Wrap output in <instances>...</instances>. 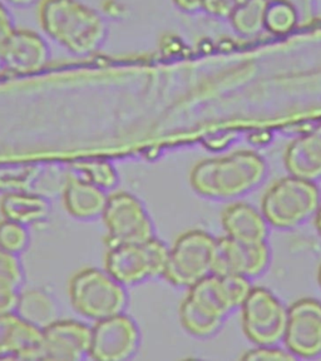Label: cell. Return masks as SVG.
Masks as SVG:
<instances>
[{"instance_id": "6da1fadb", "label": "cell", "mask_w": 321, "mask_h": 361, "mask_svg": "<svg viewBox=\"0 0 321 361\" xmlns=\"http://www.w3.org/2000/svg\"><path fill=\"white\" fill-rule=\"evenodd\" d=\"M253 288L248 279L211 274L188 288L178 317L183 330L195 338H210L220 330L226 317L240 309Z\"/></svg>"}, {"instance_id": "7a4b0ae2", "label": "cell", "mask_w": 321, "mask_h": 361, "mask_svg": "<svg viewBox=\"0 0 321 361\" xmlns=\"http://www.w3.org/2000/svg\"><path fill=\"white\" fill-rule=\"evenodd\" d=\"M38 20L47 38L74 56L96 53L107 37L101 13L80 0H40Z\"/></svg>"}, {"instance_id": "3957f363", "label": "cell", "mask_w": 321, "mask_h": 361, "mask_svg": "<svg viewBox=\"0 0 321 361\" xmlns=\"http://www.w3.org/2000/svg\"><path fill=\"white\" fill-rule=\"evenodd\" d=\"M266 173L264 158L253 151L240 149L198 162L190 172V185L201 197L234 200L258 188Z\"/></svg>"}, {"instance_id": "277c9868", "label": "cell", "mask_w": 321, "mask_h": 361, "mask_svg": "<svg viewBox=\"0 0 321 361\" xmlns=\"http://www.w3.org/2000/svg\"><path fill=\"white\" fill-rule=\"evenodd\" d=\"M320 206L321 192L315 182L289 175L264 192L260 211L271 227L293 230L314 217Z\"/></svg>"}, {"instance_id": "5b68a950", "label": "cell", "mask_w": 321, "mask_h": 361, "mask_svg": "<svg viewBox=\"0 0 321 361\" xmlns=\"http://www.w3.org/2000/svg\"><path fill=\"white\" fill-rule=\"evenodd\" d=\"M69 299L79 315L95 322L122 314L128 305L126 286L97 267L74 274L69 281Z\"/></svg>"}, {"instance_id": "8992f818", "label": "cell", "mask_w": 321, "mask_h": 361, "mask_svg": "<svg viewBox=\"0 0 321 361\" xmlns=\"http://www.w3.org/2000/svg\"><path fill=\"white\" fill-rule=\"evenodd\" d=\"M216 243L217 238L203 230L181 233L169 247L164 280L176 288H188L214 274Z\"/></svg>"}, {"instance_id": "52a82bcc", "label": "cell", "mask_w": 321, "mask_h": 361, "mask_svg": "<svg viewBox=\"0 0 321 361\" xmlns=\"http://www.w3.org/2000/svg\"><path fill=\"white\" fill-rule=\"evenodd\" d=\"M169 247L157 237L145 243L109 246L104 270L123 286H135L153 277L162 276Z\"/></svg>"}, {"instance_id": "ba28073f", "label": "cell", "mask_w": 321, "mask_h": 361, "mask_svg": "<svg viewBox=\"0 0 321 361\" xmlns=\"http://www.w3.org/2000/svg\"><path fill=\"white\" fill-rule=\"evenodd\" d=\"M241 309L243 335L254 345H279L288 324V307L262 286L251 288Z\"/></svg>"}, {"instance_id": "9c48e42d", "label": "cell", "mask_w": 321, "mask_h": 361, "mask_svg": "<svg viewBox=\"0 0 321 361\" xmlns=\"http://www.w3.org/2000/svg\"><path fill=\"white\" fill-rule=\"evenodd\" d=\"M109 246L145 243L155 236V226L145 204L130 192H113L102 214Z\"/></svg>"}, {"instance_id": "30bf717a", "label": "cell", "mask_w": 321, "mask_h": 361, "mask_svg": "<svg viewBox=\"0 0 321 361\" xmlns=\"http://www.w3.org/2000/svg\"><path fill=\"white\" fill-rule=\"evenodd\" d=\"M141 344L138 325L124 312L95 322L88 357L97 361L128 360Z\"/></svg>"}, {"instance_id": "8fae6325", "label": "cell", "mask_w": 321, "mask_h": 361, "mask_svg": "<svg viewBox=\"0 0 321 361\" xmlns=\"http://www.w3.org/2000/svg\"><path fill=\"white\" fill-rule=\"evenodd\" d=\"M282 341L295 359L310 360L321 355V301L303 298L289 306Z\"/></svg>"}, {"instance_id": "7c38bea8", "label": "cell", "mask_w": 321, "mask_h": 361, "mask_svg": "<svg viewBox=\"0 0 321 361\" xmlns=\"http://www.w3.org/2000/svg\"><path fill=\"white\" fill-rule=\"evenodd\" d=\"M92 326L72 319H59L42 330L30 360L78 361L88 356Z\"/></svg>"}, {"instance_id": "4fadbf2b", "label": "cell", "mask_w": 321, "mask_h": 361, "mask_svg": "<svg viewBox=\"0 0 321 361\" xmlns=\"http://www.w3.org/2000/svg\"><path fill=\"white\" fill-rule=\"evenodd\" d=\"M271 262L267 243H248L230 237L217 238L214 274L254 279L265 272Z\"/></svg>"}, {"instance_id": "5bb4252c", "label": "cell", "mask_w": 321, "mask_h": 361, "mask_svg": "<svg viewBox=\"0 0 321 361\" xmlns=\"http://www.w3.org/2000/svg\"><path fill=\"white\" fill-rule=\"evenodd\" d=\"M0 56L6 72L30 74L40 72L51 61V47L42 34L27 28H16Z\"/></svg>"}, {"instance_id": "9a60e30c", "label": "cell", "mask_w": 321, "mask_h": 361, "mask_svg": "<svg viewBox=\"0 0 321 361\" xmlns=\"http://www.w3.org/2000/svg\"><path fill=\"white\" fill-rule=\"evenodd\" d=\"M225 236L248 243H267L269 224L261 211L246 202H234L221 214Z\"/></svg>"}, {"instance_id": "2e32d148", "label": "cell", "mask_w": 321, "mask_h": 361, "mask_svg": "<svg viewBox=\"0 0 321 361\" xmlns=\"http://www.w3.org/2000/svg\"><path fill=\"white\" fill-rule=\"evenodd\" d=\"M284 164L289 175L313 182L320 180L321 124L286 147Z\"/></svg>"}, {"instance_id": "e0dca14e", "label": "cell", "mask_w": 321, "mask_h": 361, "mask_svg": "<svg viewBox=\"0 0 321 361\" xmlns=\"http://www.w3.org/2000/svg\"><path fill=\"white\" fill-rule=\"evenodd\" d=\"M63 203L68 214L80 221L96 220L107 203V192L79 176H68L62 191Z\"/></svg>"}, {"instance_id": "ac0fdd59", "label": "cell", "mask_w": 321, "mask_h": 361, "mask_svg": "<svg viewBox=\"0 0 321 361\" xmlns=\"http://www.w3.org/2000/svg\"><path fill=\"white\" fill-rule=\"evenodd\" d=\"M42 330L16 312L0 315V359L30 360L40 344Z\"/></svg>"}, {"instance_id": "d6986e66", "label": "cell", "mask_w": 321, "mask_h": 361, "mask_svg": "<svg viewBox=\"0 0 321 361\" xmlns=\"http://www.w3.org/2000/svg\"><path fill=\"white\" fill-rule=\"evenodd\" d=\"M51 209L49 198L35 192H6L0 200L3 217L27 227L44 221Z\"/></svg>"}, {"instance_id": "ffe728a7", "label": "cell", "mask_w": 321, "mask_h": 361, "mask_svg": "<svg viewBox=\"0 0 321 361\" xmlns=\"http://www.w3.org/2000/svg\"><path fill=\"white\" fill-rule=\"evenodd\" d=\"M16 314L32 326L43 330L61 319V307L48 291L28 288L19 293Z\"/></svg>"}, {"instance_id": "44dd1931", "label": "cell", "mask_w": 321, "mask_h": 361, "mask_svg": "<svg viewBox=\"0 0 321 361\" xmlns=\"http://www.w3.org/2000/svg\"><path fill=\"white\" fill-rule=\"evenodd\" d=\"M42 171L35 166L0 169V190L6 192H35Z\"/></svg>"}, {"instance_id": "7402d4cb", "label": "cell", "mask_w": 321, "mask_h": 361, "mask_svg": "<svg viewBox=\"0 0 321 361\" xmlns=\"http://www.w3.org/2000/svg\"><path fill=\"white\" fill-rule=\"evenodd\" d=\"M79 177L85 178L104 191H111L119 183V173L107 161H85L74 164Z\"/></svg>"}, {"instance_id": "603a6c76", "label": "cell", "mask_w": 321, "mask_h": 361, "mask_svg": "<svg viewBox=\"0 0 321 361\" xmlns=\"http://www.w3.org/2000/svg\"><path fill=\"white\" fill-rule=\"evenodd\" d=\"M30 243V233L27 226L14 221H0V250L11 254H23Z\"/></svg>"}, {"instance_id": "cb8c5ba5", "label": "cell", "mask_w": 321, "mask_h": 361, "mask_svg": "<svg viewBox=\"0 0 321 361\" xmlns=\"http://www.w3.org/2000/svg\"><path fill=\"white\" fill-rule=\"evenodd\" d=\"M22 285L0 274V315L16 312Z\"/></svg>"}, {"instance_id": "d4e9b609", "label": "cell", "mask_w": 321, "mask_h": 361, "mask_svg": "<svg viewBox=\"0 0 321 361\" xmlns=\"http://www.w3.org/2000/svg\"><path fill=\"white\" fill-rule=\"evenodd\" d=\"M243 360H295L286 349H281L277 345H255L254 349L245 351Z\"/></svg>"}, {"instance_id": "484cf974", "label": "cell", "mask_w": 321, "mask_h": 361, "mask_svg": "<svg viewBox=\"0 0 321 361\" xmlns=\"http://www.w3.org/2000/svg\"><path fill=\"white\" fill-rule=\"evenodd\" d=\"M0 274L11 277L19 285H23L24 270L19 256L0 250Z\"/></svg>"}, {"instance_id": "4316f807", "label": "cell", "mask_w": 321, "mask_h": 361, "mask_svg": "<svg viewBox=\"0 0 321 361\" xmlns=\"http://www.w3.org/2000/svg\"><path fill=\"white\" fill-rule=\"evenodd\" d=\"M248 0H205L203 9L209 11L214 16L229 17L243 6Z\"/></svg>"}, {"instance_id": "83f0119b", "label": "cell", "mask_w": 321, "mask_h": 361, "mask_svg": "<svg viewBox=\"0 0 321 361\" xmlns=\"http://www.w3.org/2000/svg\"><path fill=\"white\" fill-rule=\"evenodd\" d=\"M14 19L4 0H0V51L16 30Z\"/></svg>"}, {"instance_id": "f1b7e54d", "label": "cell", "mask_w": 321, "mask_h": 361, "mask_svg": "<svg viewBox=\"0 0 321 361\" xmlns=\"http://www.w3.org/2000/svg\"><path fill=\"white\" fill-rule=\"evenodd\" d=\"M175 3L185 11H196L203 8L205 0H175Z\"/></svg>"}, {"instance_id": "f546056e", "label": "cell", "mask_w": 321, "mask_h": 361, "mask_svg": "<svg viewBox=\"0 0 321 361\" xmlns=\"http://www.w3.org/2000/svg\"><path fill=\"white\" fill-rule=\"evenodd\" d=\"M8 6H19V8H25V6H34L37 3H40V0H4Z\"/></svg>"}, {"instance_id": "4dcf8cb0", "label": "cell", "mask_w": 321, "mask_h": 361, "mask_svg": "<svg viewBox=\"0 0 321 361\" xmlns=\"http://www.w3.org/2000/svg\"><path fill=\"white\" fill-rule=\"evenodd\" d=\"M314 222H315L316 230H317L321 237V206L317 209L315 216H314Z\"/></svg>"}, {"instance_id": "1f68e13d", "label": "cell", "mask_w": 321, "mask_h": 361, "mask_svg": "<svg viewBox=\"0 0 321 361\" xmlns=\"http://www.w3.org/2000/svg\"><path fill=\"white\" fill-rule=\"evenodd\" d=\"M6 66H4V63H3V59H1V56H0V77H1L3 74L6 73Z\"/></svg>"}, {"instance_id": "d6a6232c", "label": "cell", "mask_w": 321, "mask_h": 361, "mask_svg": "<svg viewBox=\"0 0 321 361\" xmlns=\"http://www.w3.org/2000/svg\"><path fill=\"white\" fill-rule=\"evenodd\" d=\"M317 282H319V286L321 288V264L317 269Z\"/></svg>"}]
</instances>
